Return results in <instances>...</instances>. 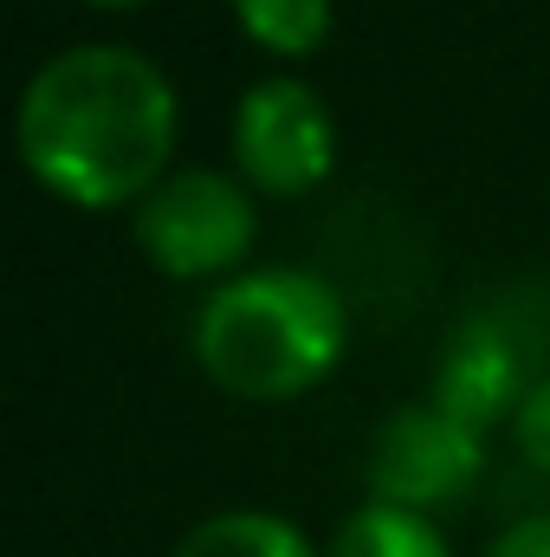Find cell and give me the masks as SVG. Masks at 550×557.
I'll list each match as a JSON object with an SVG mask.
<instances>
[{
    "mask_svg": "<svg viewBox=\"0 0 550 557\" xmlns=\"http://www.w3.org/2000/svg\"><path fill=\"white\" fill-rule=\"evenodd\" d=\"M195 370L253 409L298 403L350 357V305L311 267H247L201 292L188 318Z\"/></svg>",
    "mask_w": 550,
    "mask_h": 557,
    "instance_id": "obj_2",
    "label": "cell"
},
{
    "mask_svg": "<svg viewBox=\"0 0 550 557\" xmlns=\"http://www.w3.org/2000/svg\"><path fill=\"white\" fill-rule=\"evenodd\" d=\"M363 473H370V499L440 519L447 506H460L479 486L486 434L466 428L460 416H447V409H434V403H402L383 416Z\"/></svg>",
    "mask_w": 550,
    "mask_h": 557,
    "instance_id": "obj_5",
    "label": "cell"
},
{
    "mask_svg": "<svg viewBox=\"0 0 550 557\" xmlns=\"http://www.w3.org/2000/svg\"><path fill=\"white\" fill-rule=\"evenodd\" d=\"M13 149L39 195L78 214H130L182 169V91L130 39H72L26 72Z\"/></svg>",
    "mask_w": 550,
    "mask_h": 557,
    "instance_id": "obj_1",
    "label": "cell"
},
{
    "mask_svg": "<svg viewBox=\"0 0 550 557\" xmlns=\"http://www.w3.org/2000/svg\"><path fill=\"white\" fill-rule=\"evenodd\" d=\"M85 7H104V13H130V7H149V0H85Z\"/></svg>",
    "mask_w": 550,
    "mask_h": 557,
    "instance_id": "obj_12",
    "label": "cell"
},
{
    "mask_svg": "<svg viewBox=\"0 0 550 557\" xmlns=\"http://www.w3.org/2000/svg\"><path fill=\"white\" fill-rule=\"evenodd\" d=\"M137 253L175 285H221L260 267V195L214 162H182L130 208Z\"/></svg>",
    "mask_w": 550,
    "mask_h": 557,
    "instance_id": "obj_3",
    "label": "cell"
},
{
    "mask_svg": "<svg viewBox=\"0 0 550 557\" xmlns=\"http://www.w3.org/2000/svg\"><path fill=\"white\" fill-rule=\"evenodd\" d=\"M525 389H532V383H518V350H512V337H505L499 324H479V318H473V324H460V331L447 337V350H440V363H434L427 403L486 434V428L512 421V409H518Z\"/></svg>",
    "mask_w": 550,
    "mask_h": 557,
    "instance_id": "obj_6",
    "label": "cell"
},
{
    "mask_svg": "<svg viewBox=\"0 0 550 557\" xmlns=\"http://www.w3.org/2000/svg\"><path fill=\"white\" fill-rule=\"evenodd\" d=\"M479 557H550V512H525V519L499 525Z\"/></svg>",
    "mask_w": 550,
    "mask_h": 557,
    "instance_id": "obj_11",
    "label": "cell"
},
{
    "mask_svg": "<svg viewBox=\"0 0 550 557\" xmlns=\"http://www.w3.org/2000/svg\"><path fill=\"white\" fill-rule=\"evenodd\" d=\"M505 434H512V454H518L538 480H550V370L545 376H532V389L518 396V409H512V421H505Z\"/></svg>",
    "mask_w": 550,
    "mask_h": 557,
    "instance_id": "obj_10",
    "label": "cell"
},
{
    "mask_svg": "<svg viewBox=\"0 0 550 557\" xmlns=\"http://www.w3.org/2000/svg\"><path fill=\"white\" fill-rule=\"evenodd\" d=\"M545 324H550V298H545Z\"/></svg>",
    "mask_w": 550,
    "mask_h": 557,
    "instance_id": "obj_13",
    "label": "cell"
},
{
    "mask_svg": "<svg viewBox=\"0 0 550 557\" xmlns=\"http://www.w3.org/2000/svg\"><path fill=\"white\" fill-rule=\"evenodd\" d=\"M234 33L278 65L317 59L337 33V0H227Z\"/></svg>",
    "mask_w": 550,
    "mask_h": 557,
    "instance_id": "obj_9",
    "label": "cell"
},
{
    "mask_svg": "<svg viewBox=\"0 0 550 557\" xmlns=\"http://www.w3.org/2000/svg\"><path fill=\"white\" fill-rule=\"evenodd\" d=\"M168 557H324V545L285 519V512H266V506H221L208 519H195Z\"/></svg>",
    "mask_w": 550,
    "mask_h": 557,
    "instance_id": "obj_7",
    "label": "cell"
},
{
    "mask_svg": "<svg viewBox=\"0 0 550 557\" xmlns=\"http://www.w3.org/2000/svg\"><path fill=\"white\" fill-rule=\"evenodd\" d=\"M324 557H460V552H453V539H447L440 519L363 493V506H350V512L330 525Z\"/></svg>",
    "mask_w": 550,
    "mask_h": 557,
    "instance_id": "obj_8",
    "label": "cell"
},
{
    "mask_svg": "<svg viewBox=\"0 0 550 557\" xmlns=\"http://www.w3.org/2000/svg\"><path fill=\"white\" fill-rule=\"evenodd\" d=\"M337 111L330 98L298 72H260L227 117V169L260 201H298L317 195L337 175Z\"/></svg>",
    "mask_w": 550,
    "mask_h": 557,
    "instance_id": "obj_4",
    "label": "cell"
}]
</instances>
